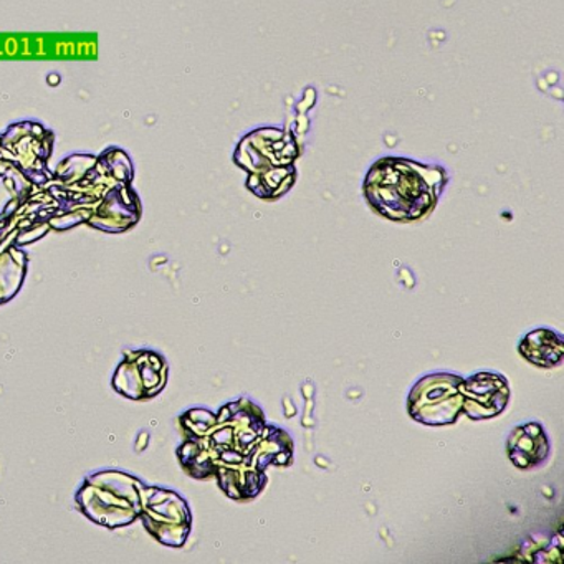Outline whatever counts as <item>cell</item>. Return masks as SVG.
Instances as JSON below:
<instances>
[{"label": "cell", "mask_w": 564, "mask_h": 564, "mask_svg": "<svg viewBox=\"0 0 564 564\" xmlns=\"http://www.w3.org/2000/svg\"><path fill=\"white\" fill-rule=\"evenodd\" d=\"M444 171L411 160L388 158L369 171L365 194L372 209L394 220H414L435 206Z\"/></svg>", "instance_id": "obj_1"}, {"label": "cell", "mask_w": 564, "mask_h": 564, "mask_svg": "<svg viewBox=\"0 0 564 564\" xmlns=\"http://www.w3.org/2000/svg\"><path fill=\"white\" fill-rule=\"evenodd\" d=\"M460 384V378L457 376H427L412 391L409 411H414V409H417L419 412L424 411L431 402H434V404H438L441 424H451L464 404V394L458 391ZM419 412H414L412 415L415 417Z\"/></svg>", "instance_id": "obj_2"}, {"label": "cell", "mask_w": 564, "mask_h": 564, "mask_svg": "<svg viewBox=\"0 0 564 564\" xmlns=\"http://www.w3.org/2000/svg\"><path fill=\"white\" fill-rule=\"evenodd\" d=\"M464 395L465 412L474 419H487L507 408L510 389L503 376L481 372L464 382Z\"/></svg>", "instance_id": "obj_3"}, {"label": "cell", "mask_w": 564, "mask_h": 564, "mask_svg": "<svg viewBox=\"0 0 564 564\" xmlns=\"http://www.w3.org/2000/svg\"><path fill=\"white\" fill-rule=\"evenodd\" d=\"M547 438L536 424L518 427L510 437L508 454L520 468L533 467L547 457Z\"/></svg>", "instance_id": "obj_4"}, {"label": "cell", "mask_w": 564, "mask_h": 564, "mask_svg": "<svg viewBox=\"0 0 564 564\" xmlns=\"http://www.w3.org/2000/svg\"><path fill=\"white\" fill-rule=\"evenodd\" d=\"M520 352L533 365L553 368L563 361V338L550 329H536L521 341Z\"/></svg>", "instance_id": "obj_5"}]
</instances>
